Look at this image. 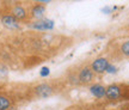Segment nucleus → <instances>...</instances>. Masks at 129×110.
I'll return each mask as SVG.
<instances>
[{
	"label": "nucleus",
	"instance_id": "8",
	"mask_svg": "<svg viewBox=\"0 0 129 110\" xmlns=\"http://www.w3.org/2000/svg\"><path fill=\"white\" fill-rule=\"evenodd\" d=\"M92 78H93V73L90 68H85L81 71V73H80V80L81 81L88 82L90 80H92Z\"/></svg>",
	"mask_w": 129,
	"mask_h": 110
},
{
	"label": "nucleus",
	"instance_id": "11",
	"mask_svg": "<svg viewBox=\"0 0 129 110\" xmlns=\"http://www.w3.org/2000/svg\"><path fill=\"white\" fill-rule=\"evenodd\" d=\"M49 73H50V71H49L48 67H43V68L41 69V72H40V74H41L42 77H48Z\"/></svg>",
	"mask_w": 129,
	"mask_h": 110
},
{
	"label": "nucleus",
	"instance_id": "1",
	"mask_svg": "<svg viewBox=\"0 0 129 110\" xmlns=\"http://www.w3.org/2000/svg\"><path fill=\"white\" fill-rule=\"evenodd\" d=\"M30 26L32 29H36V30H50L54 28V22L49 20V19H43V20H38L35 22L34 24H31Z\"/></svg>",
	"mask_w": 129,
	"mask_h": 110
},
{
	"label": "nucleus",
	"instance_id": "6",
	"mask_svg": "<svg viewBox=\"0 0 129 110\" xmlns=\"http://www.w3.org/2000/svg\"><path fill=\"white\" fill-rule=\"evenodd\" d=\"M51 92H53L51 87L48 86V85H44V84L36 87V93L40 97H48V96H50Z\"/></svg>",
	"mask_w": 129,
	"mask_h": 110
},
{
	"label": "nucleus",
	"instance_id": "5",
	"mask_svg": "<svg viewBox=\"0 0 129 110\" xmlns=\"http://www.w3.org/2000/svg\"><path fill=\"white\" fill-rule=\"evenodd\" d=\"M12 16L17 19H24L26 18V11L20 5H17V6H14L12 9Z\"/></svg>",
	"mask_w": 129,
	"mask_h": 110
},
{
	"label": "nucleus",
	"instance_id": "2",
	"mask_svg": "<svg viewBox=\"0 0 129 110\" xmlns=\"http://www.w3.org/2000/svg\"><path fill=\"white\" fill-rule=\"evenodd\" d=\"M108 61L105 59H97L92 64V68L94 72L97 73H103L106 71V67H108Z\"/></svg>",
	"mask_w": 129,
	"mask_h": 110
},
{
	"label": "nucleus",
	"instance_id": "9",
	"mask_svg": "<svg viewBox=\"0 0 129 110\" xmlns=\"http://www.w3.org/2000/svg\"><path fill=\"white\" fill-rule=\"evenodd\" d=\"M44 11H46V7L43 5H36L32 9V16L36 17V18H41L42 16L44 14Z\"/></svg>",
	"mask_w": 129,
	"mask_h": 110
},
{
	"label": "nucleus",
	"instance_id": "12",
	"mask_svg": "<svg viewBox=\"0 0 129 110\" xmlns=\"http://www.w3.org/2000/svg\"><path fill=\"white\" fill-rule=\"evenodd\" d=\"M122 51H123L125 55H128V56H129V41L125 42L124 44L122 46Z\"/></svg>",
	"mask_w": 129,
	"mask_h": 110
},
{
	"label": "nucleus",
	"instance_id": "3",
	"mask_svg": "<svg viewBox=\"0 0 129 110\" xmlns=\"http://www.w3.org/2000/svg\"><path fill=\"white\" fill-rule=\"evenodd\" d=\"M1 22L6 28L9 29H18L19 28V23L17 22V19L14 18L13 16H4Z\"/></svg>",
	"mask_w": 129,
	"mask_h": 110
},
{
	"label": "nucleus",
	"instance_id": "10",
	"mask_svg": "<svg viewBox=\"0 0 129 110\" xmlns=\"http://www.w3.org/2000/svg\"><path fill=\"white\" fill-rule=\"evenodd\" d=\"M11 106V101L6 96H0V110H7Z\"/></svg>",
	"mask_w": 129,
	"mask_h": 110
},
{
	"label": "nucleus",
	"instance_id": "13",
	"mask_svg": "<svg viewBox=\"0 0 129 110\" xmlns=\"http://www.w3.org/2000/svg\"><path fill=\"white\" fill-rule=\"evenodd\" d=\"M106 72H109V73H116V67L115 66H112V65H108Z\"/></svg>",
	"mask_w": 129,
	"mask_h": 110
},
{
	"label": "nucleus",
	"instance_id": "4",
	"mask_svg": "<svg viewBox=\"0 0 129 110\" xmlns=\"http://www.w3.org/2000/svg\"><path fill=\"white\" fill-rule=\"evenodd\" d=\"M105 95L108 98H110V99H117L121 95V90L118 86H116V85H112V86H109L106 89L105 91Z\"/></svg>",
	"mask_w": 129,
	"mask_h": 110
},
{
	"label": "nucleus",
	"instance_id": "7",
	"mask_svg": "<svg viewBox=\"0 0 129 110\" xmlns=\"http://www.w3.org/2000/svg\"><path fill=\"white\" fill-rule=\"evenodd\" d=\"M105 91L106 89H104V86H102V85H99V84H97V85H93L92 87H91V93H92L93 96L96 97H103L105 96Z\"/></svg>",
	"mask_w": 129,
	"mask_h": 110
}]
</instances>
